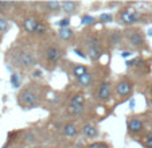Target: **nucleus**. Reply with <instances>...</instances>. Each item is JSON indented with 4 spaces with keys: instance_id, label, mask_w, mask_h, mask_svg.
<instances>
[{
    "instance_id": "7ed1b4c3",
    "label": "nucleus",
    "mask_w": 152,
    "mask_h": 148,
    "mask_svg": "<svg viewBox=\"0 0 152 148\" xmlns=\"http://www.w3.org/2000/svg\"><path fill=\"white\" fill-rule=\"evenodd\" d=\"M118 18H120V22L123 24H133V23H137L141 19V14L132 8H126L120 12Z\"/></svg>"
},
{
    "instance_id": "4468645a",
    "label": "nucleus",
    "mask_w": 152,
    "mask_h": 148,
    "mask_svg": "<svg viewBox=\"0 0 152 148\" xmlns=\"http://www.w3.org/2000/svg\"><path fill=\"white\" fill-rule=\"evenodd\" d=\"M77 82L81 88H89L93 82V75L90 73H86L83 77H81L80 80H77Z\"/></svg>"
},
{
    "instance_id": "f3484780",
    "label": "nucleus",
    "mask_w": 152,
    "mask_h": 148,
    "mask_svg": "<svg viewBox=\"0 0 152 148\" xmlns=\"http://www.w3.org/2000/svg\"><path fill=\"white\" fill-rule=\"evenodd\" d=\"M83 111H85V106L77 105V104H70L69 108H67V112H69L70 114H73V116H78V114H81Z\"/></svg>"
},
{
    "instance_id": "6ab92c4d",
    "label": "nucleus",
    "mask_w": 152,
    "mask_h": 148,
    "mask_svg": "<svg viewBox=\"0 0 152 148\" xmlns=\"http://www.w3.org/2000/svg\"><path fill=\"white\" fill-rule=\"evenodd\" d=\"M109 40L112 45H117L121 40V32L120 31H110L109 34Z\"/></svg>"
},
{
    "instance_id": "c9c22d12",
    "label": "nucleus",
    "mask_w": 152,
    "mask_h": 148,
    "mask_svg": "<svg viewBox=\"0 0 152 148\" xmlns=\"http://www.w3.org/2000/svg\"><path fill=\"white\" fill-rule=\"evenodd\" d=\"M148 35H151V37H152V29H151V30H149V31H148Z\"/></svg>"
},
{
    "instance_id": "473e14b6",
    "label": "nucleus",
    "mask_w": 152,
    "mask_h": 148,
    "mask_svg": "<svg viewBox=\"0 0 152 148\" xmlns=\"http://www.w3.org/2000/svg\"><path fill=\"white\" fill-rule=\"evenodd\" d=\"M129 108L131 109L135 108V98H131V100H129Z\"/></svg>"
},
{
    "instance_id": "a211bd4d",
    "label": "nucleus",
    "mask_w": 152,
    "mask_h": 148,
    "mask_svg": "<svg viewBox=\"0 0 152 148\" xmlns=\"http://www.w3.org/2000/svg\"><path fill=\"white\" fill-rule=\"evenodd\" d=\"M46 7L50 12L57 14V12H59L61 8H62V3H61V1H49V3H46Z\"/></svg>"
},
{
    "instance_id": "e433bc0d",
    "label": "nucleus",
    "mask_w": 152,
    "mask_h": 148,
    "mask_svg": "<svg viewBox=\"0 0 152 148\" xmlns=\"http://www.w3.org/2000/svg\"><path fill=\"white\" fill-rule=\"evenodd\" d=\"M37 148H40V147H37Z\"/></svg>"
},
{
    "instance_id": "2eb2a0df",
    "label": "nucleus",
    "mask_w": 152,
    "mask_h": 148,
    "mask_svg": "<svg viewBox=\"0 0 152 148\" xmlns=\"http://www.w3.org/2000/svg\"><path fill=\"white\" fill-rule=\"evenodd\" d=\"M77 6L78 4L74 3V1H63L61 11H62L63 14H73V12L75 11V8H77Z\"/></svg>"
},
{
    "instance_id": "f704fd0d",
    "label": "nucleus",
    "mask_w": 152,
    "mask_h": 148,
    "mask_svg": "<svg viewBox=\"0 0 152 148\" xmlns=\"http://www.w3.org/2000/svg\"><path fill=\"white\" fill-rule=\"evenodd\" d=\"M7 6H10L8 3H0V8H4V7H7Z\"/></svg>"
},
{
    "instance_id": "393cba45",
    "label": "nucleus",
    "mask_w": 152,
    "mask_h": 148,
    "mask_svg": "<svg viewBox=\"0 0 152 148\" xmlns=\"http://www.w3.org/2000/svg\"><path fill=\"white\" fill-rule=\"evenodd\" d=\"M10 29V24L6 19H0V34H3V32H7Z\"/></svg>"
},
{
    "instance_id": "9d476101",
    "label": "nucleus",
    "mask_w": 152,
    "mask_h": 148,
    "mask_svg": "<svg viewBox=\"0 0 152 148\" xmlns=\"http://www.w3.org/2000/svg\"><path fill=\"white\" fill-rule=\"evenodd\" d=\"M82 133L85 137H88V139H94V137L98 136V129L96 128L94 125H92V124H85V125L82 127Z\"/></svg>"
},
{
    "instance_id": "c85d7f7f",
    "label": "nucleus",
    "mask_w": 152,
    "mask_h": 148,
    "mask_svg": "<svg viewBox=\"0 0 152 148\" xmlns=\"http://www.w3.org/2000/svg\"><path fill=\"white\" fill-rule=\"evenodd\" d=\"M42 75H43L42 70H39V69H35V70H32V77L39 78V77H42Z\"/></svg>"
},
{
    "instance_id": "f257e3e1",
    "label": "nucleus",
    "mask_w": 152,
    "mask_h": 148,
    "mask_svg": "<svg viewBox=\"0 0 152 148\" xmlns=\"http://www.w3.org/2000/svg\"><path fill=\"white\" fill-rule=\"evenodd\" d=\"M86 46H88V53H86L88 58H89L90 61H93V62H96L97 59H100L101 54H102V48H101L97 38H94V37L88 38V40H86Z\"/></svg>"
},
{
    "instance_id": "aec40b11",
    "label": "nucleus",
    "mask_w": 152,
    "mask_h": 148,
    "mask_svg": "<svg viewBox=\"0 0 152 148\" xmlns=\"http://www.w3.org/2000/svg\"><path fill=\"white\" fill-rule=\"evenodd\" d=\"M70 104H77V105H83L85 104V97L82 94H74V96L70 98Z\"/></svg>"
},
{
    "instance_id": "39448f33",
    "label": "nucleus",
    "mask_w": 152,
    "mask_h": 148,
    "mask_svg": "<svg viewBox=\"0 0 152 148\" xmlns=\"http://www.w3.org/2000/svg\"><path fill=\"white\" fill-rule=\"evenodd\" d=\"M110 97H112V85H110V82L105 81V82H102L98 86L97 98L100 101H102V103H106V101L110 100Z\"/></svg>"
},
{
    "instance_id": "f8f14e48",
    "label": "nucleus",
    "mask_w": 152,
    "mask_h": 148,
    "mask_svg": "<svg viewBox=\"0 0 152 148\" xmlns=\"http://www.w3.org/2000/svg\"><path fill=\"white\" fill-rule=\"evenodd\" d=\"M86 73H89V71H88V67H86L85 65H81V63H77L72 70V75L75 78V80H80V78L83 77Z\"/></svg>"
},
{
    "instance_id": "423d86ee",
    "label": "nucleus",
    "mask_w": 152,
    "mask_h": 148,
    "mask_svg": "<svg viewBox=\"0 0 152 148\" xmlns=\"http://www.w3.org/2000/svg\"><path fill=\"white\" fill-rule=\"evenodd\" d=\"M45 57L49 61L50 63L55 65V63L59 62V59L62 58V51L61 48H58L57 46H49V47L45 50Z\"/></svg>"
},
{
    "instance_id": "7c9ffc66",
    "label": "nucleus",
    "mask_w": 152,
    "mask_h": 148,
    "mask_svg": "<svg viewBox=\"0 0 152 148\" xmlns=\"http://www.w3.org/2000/svg\"><path fill=\"white\" fill-rule=\"evenodd\" d=\"M26 140L27 141H35V135L34 133H27Z\"/></svg>"
},
{
    "instance_id": "6e6552de",
    "label": "nucleus",
    "mask_w": 152,
    "mask_h": 148,
    "mask_svg": "<svg viewBox=\"0 0 152 148\" xmlns=\"http://www.w3.org/2000/svg\"><path fill=\"white\" fill-rule=\"evenodd\" d=\"M18 63H19L20 67L23 69H31L35 66V58L31 53H22L18 58Z\"/></svg>"
},
{
    "instance_id": "20e7f679",
    "label": "nucleus",
    "mask_w": 152,
    "mask_h": 148,
    "mask_svg": "<svg viewBox=\"0 0 152 148\" xmlns=\"http://www.w3.org/2000/svg\"><path fill=\"white\" fill-rule=\"evenodd\" d=\"M133 92V84L128 80H121L116 84V94L121 98L128 97Z\"/></svg>"
},
{
    "instance_id": "ddd939ff",
    "label": "nucleus",
    "mask_w": 152,
    "mask_h": 148,
    "mask_svg": "<svg viewBox=\"0 0 152 148\" xmlns=\"http://www.w3.org/2000/svg\"><path fill=\"white\" fill-rule=\"evenodd\" d=\"M37 26H38V20L35 19V18H27L23 22V29L26 30L27 32H30V34H32V32L35 34Z\"/></svg>"
},
{
    "instance_id": "c756f323",
    "label": "nucleus",
    "mask_w": 152,
    "mask_h": 148,
    "mask_svg": "<svg viewBox=\"0 0 152 148\" xmlns=\"http://www.w3.org/2000/svg\"><path fill=\"white\" fill-rule=\"evenodd\" d=\"M74 53L78 55V57H81V58H86V57H88V55H86L85 53H83V51H81L80 48H77V47L74 48Z\"/></svg>"
},
{
    "instance_id": "4be33fe9",
    "label": "nucleus",
    "mask_w": 152,
    "mask_h": 148,
    "mask_svg": "<svg viewBox=\"0 0 152 148\" xmlns=\"http://www.w3.org/2000/svg\"><path fill=\"white\" fill-rule=\"evenodd\" d=\"M81 22H82V24H86V26H90V24H93V23L97 22V19L93 16H90V15H83L82 19H81Z\"/></svg>"
},
{
    "instance_id": "dca6fc26",
    "label": "nucleus",
    "mask_w": 152,
    "mask_h": 148,
    "mask_svg": "<svg viewBox=\"0 0 152 148\" xmlns=\"http://www.w3.org/2000/svg\"><path fill=\"white\" fill-rule=\"evenodd\" d=\"M73 35H74V32H73L72 29H61L59 31H58V37H59L61 40H70L73 38Z\"/></svg>"
},
{
    "instance_id": "0eeeda50",
    "label": "nucleus",
    "mask_w": 152,
    "mask_h": 148,
    "mask_svg": "<svg viewBox=\"0 0 152 148\" xmlns=\"http://www.w3.org/2000/svg\"><path fill=\"white\" fill-rule=\"evenodd\" d=\"M126 39H128L129 45H132L133 47H139L145 42V37L143 35V32L139 31V30H132L129 31L126 35Z\"/></svg>"
},
{
    "instance_id": "a878e982",
    "label": "nucleus",
    "mask_w": 152,
    "mask_h": 148,
    "mask_svg": "<svg viewBox=\"0 0 152 148\" xmlns=\"http://www.w3.org/2000/svg\"><path fill=\"white\" fill-rule=\"evenodd\" d=\"M88 148H110V147L104 141H96V143H92V144L88 145Z\"/></svg>"
},
{
    "instance_id": "b1692460",
    "label": "nucleus",
    "mask_w": 152,
    "mask_h": 148,
    "mask_svg": "<svg viewBox=\"0 0 152 148\" xmlns=\"http://www.w3.org/2000/svg\"><path fill=\"white\" fill-rule=\"evenodd\" d=\"M98 20L101 23H110V22H113V16L110 14H101Z\"/></svg>"
},
{
    "instance_id": "1a4fd4ad",
    "label": "nucleus",
    "mask_w": 152,
    "mask_h": 148,
    "mask_svg": "<svg viewBox=\"0 0 152 148\" xmlns=\"http://www.w3.org/2000/svg\"><path fill=\"white\" fill-rule=\"evenodd\" d=\"M143 121L137 117H132L129 119L128 122H126V128H128L129 133H139V132L143 131Z\"/></svg>"
},
{
    "instance_id": "2f4dec72",
    "label": "nucleus",
    "mask_w": 152,
    "mask_h": 148,
    "mask_svg": "<svg viewBox=\"0 0 152 148\" xmlns=\"http://www.w3.org/2000/svg\"><path fill=\"white\" fill-rule=\"evenodd\" d=\"M136 62H137V59H131V61H128V62H126V66H128V67H129V66H133Z\"/></svg>"
},
{
    "instance_id": "5701e85b",
    "label": "nucleus",
    "mask_w": 152,
    "mask_h": 148,
    "mask_svg": "<svg viewBox=\"0 0 152 148\" xmlns=\"http://www.w3.org/2000/svg\"><path fill=\"white\" fill-rule=\"evenodd\" d=\"M10 81H11V85L14 86L15 89H18L20 86V78H19V74L14 73L11 74V78H10Z\"/></svg>"
},
{
    "instance_id": "9b49d317",
    "label": "nucleus",
    "mask_w": 152,
    "mask_h": 148,
    "mask_svg": "<svg viewBox=\"0 0 152 148\" xmlns=\"http://www.w3.org/2000/svg\"><path fill=\"white\" fill-rule=\"evenodd\" d=\"M62 132L66 137H75L78 135V128L75 124H73V122H67V124H65Z\"/></svg>"
},
{
    "instance_id": "72a5a7b5",
    "label": "nucleus",
    "mask_w": 152,
    "mask_h": 148,
    "mask_svg": "<svg viewBox=\"0 0 152 148\" xmlns=\"http://www.w3.org/2000/svg\"><path fill=\"white\" fill-rule=\"evenodd\" d=\"M121 57H123V58H128V57H131V53H129V51H124L123 54H121Z\"/></svg>"
},
{
    "instance_id": "f03ea898",
    "label": "nucleus",
    "mask_w": 152,
    "mask_h": 148,
    "mask_svg": "<svg viewBox=\"0 0 152 148\" xmlns=\"http://www.w3.org/2000/svg\"><path fill=\"white\" fill-rule=\"evenodd\" d=\"M38 101H39V97L31 89H24L23 92L19 93V104L23 106H27V109L35 106L38 104Z\"/></svg>"
},
{
    "instance_id": "412c9836",
    "label": "nucleus",
    "mask_w": 152,
    "mask_h": 148,
    "mask_svg": "<svg viewBox=\"0 0 152 148\" xmlns=\"http://www.w3.org/2000/svg\"><path fill=\"white\" fill-rule=\"evenodd\" d=\"M47 31V26L43 22H38V26H37V30H35V34L37 35H43L46 34Z\"/></svg>"
},
{
    "instance_id": "bb28decb",
    "label": "nucleus",
    "mask_w": 152,
    "mask_h": 148,
    "mask_svg": "<svg viewBox=\"0 0 152 148\" xmlns=\"http://www.w3.org/2000/svg\"><path fill=\"white\" fill-rule=\"evenodd\" d=\"M58 26H59L61 29H69V26H70V19H69V18L61 19L59 22H58Z\"/></svg>"
},
{
    "instance_id": "cd10ccee",
    "label": "nucleus",
    "mask_w": 152,
    "mask_h": 148,
    "mask_svg": "<svg viewBox=\"0 0 152 148\" xmlns=\"http://www.w3.org/2000/svg\"><path fill=\"white\" fill-rule=\"evenodd\" d=\"M144 145L147 148H152V133H148L144 137Z\"/></svg>"
}]
</instances>
